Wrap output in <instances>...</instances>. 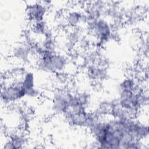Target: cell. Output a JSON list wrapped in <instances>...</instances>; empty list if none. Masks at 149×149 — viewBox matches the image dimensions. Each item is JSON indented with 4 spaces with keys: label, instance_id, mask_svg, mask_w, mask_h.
Returning <instances> with one entry per match:
<instances>
[{
    "label": "cell",
    "instance_id": "obj_1",
    "mask_svg": "<svg viewBox=\"0 0 149 149\" xmlns=\"http://www.w3.org/2000/svg\"><path fill=\"white\" fill-rule=\"evenodd\" d=\"M46 10V4L37 2L28 5L26 9V15L30 21L35 23L42 20Z\"/></svg>",
    "mask_w": 149,
    "mask_h": 149
},
{
    "label": "cell",
    "instance_id": "obj_3",
    "mask_svg": "<svg viewBox=\"0 0 149 149\" xmlns=\"http://www.w3.org/2000/svg\"><path fill=\"white\" fill-rule=\"evenodd\" d=\"M67 19L69 25L74 26L78 24L80 20H82V16L78 12L72 11L69 13Z\"/></svg>",
    "mask_w": 149,
    "mask_h": 149
},
{
    "label": "cell",
    "instance_id": "obj_2",
    "mask_svg": "<svg viewBox=\"0 0 149 149\" xmlns=\"http://www.w3.org/2000/svg\"><path fill=\"white\" fill-rule=\"evenodd\" d=\"M95 33L100 38L101 42L107 40L110 37L111 29L109 25L103 19H97L93 23Z\"/></svg>",
    "mask_w": 149,
    "mask_h": 149
}]
</instances>
